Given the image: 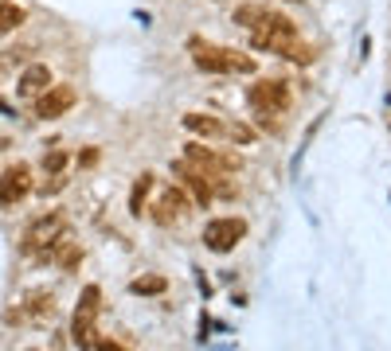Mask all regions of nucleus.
I'll return each instance as SVG.
<instances>
[{"label":"nucleus","instance_id":"9b49d317","mask_svg":"<svg viewBox=\"0 0 391 351\" xmlns=\"http://www.w3.org/2000/svg\"><path fill=\"white\" fill-rule=\"evenodd\" d=\"M47 86H51V66L31 63L28 71L20 74V82H16V94H20V98H39Z\"/></svg>","mask_w":391,"mask_h":351},{"label":"nucleus","instance_id":"393cba45","mask_svg":"<svg viewBox=\"0 0 391 351\" xmlns=\"http://www.w3.org/2000/svg\"><path fill=\"white\" fill-rule=\"evenodd\" d=\"M286 4H305V0H286Z\"/></svg>","mask_w":391,"mask_h":351},{"label":"nucleus","instance_id":"f257e3e1","mask_svg":"<svg viewBox=\"0 0 391 351\" xmlns=\"http://www.w3.org/2000/svg\"><path fill=\"white\" fill-rule=\"evenodd\" d=\"M247 106L259 113L262 125H274V121H278V113L289 110V90H286V82H278V78H259V82H251V90H247Z\"/></svg>","mask_w":391,"mask_h":351},{"label":"nucleus","instance_id":"5701e85b","mask_svg":"<svg viewBox=\"0 0 391 351\" xmlns=\"http://www.w3.org/2000/svg\"><path fill=\"white\" fill-rule=\"evenodd\" d=\"M98 156H102L98 148H82V153H79V168H82V172H90V168L98 164Z\"/></svg>","mask_w":391,"mask_h":351},{"label":"nucleus","instance_id":"0eeeda50","mask_svg":"<svg viewBox=\"0 0 391 351\" xmlns=\"http://www.w3.org/2000/svg\"><path fill=\"white\" fill-rule=\"evenodd\" d=\"M184 161L192 164V168L207 172V176H223V172H235V168H239V161L212 153L207 145H196V141H188V145H184Z\"/></svg>","mask_w":391,"mask_h":351},{"label":"nucleus","instance_id":"aec40b11","mask_svg":"<svg viewBox=\"0 0 391 351\" xmlns=\"http://www.w3.org/2000/svg\"><path fill=\"white\" fill-rule=\"evenodd\" d=\"M231 71H239V74H254V58L251 55H243V51H231L227 47V74Z\"/></svg>","mask_w":391,"mask_h":351},{"label":"nucleus","instance_id":"4468645a","mask_svg":"<svg viewBox=\"0 0 391 351\" xmlns=\"http://www.w3.org/2000/svg\"><path fill=\"white\" fill-rule=\"evenodd\" d=\"M28 20V12H24V4H16V0H0V36H8V31H16L20 24Z\"/></svg>","mask_w":391,"mask_h":351},{"label":"nucleus","instance_id":"f3484780","mask_svg":"<svg viewBox=\"0 0 391 351\" xmlns=\"http://www.w3.org/2000/svg\"><path fill=\"white\" fill-rule=\"evenodd\" d=\"M278 55H282V58H289V63H310V58H313V47H310V44H302L297 36H289L286 44L278 47Z\"/></svg>","mask_w":391,"mask_h":351},{"label":"nucleus","instance_id":"20e7f679","mask_svg":"<svg viewBox=\"0 0 391 351\" xmlns=\"http://www.w3.org/2000/svg\"><path fill=\"white\" fill-rule=\"evenodd\" d=\"M243 234H247L243 219H212L204 227V246L215 250V254H227V250H235L243 242Z\"/></svg>","mask_w":391,"mask_h":351},{"label":"nucleus","instance_id":"412c9836","mask_svg":"<svg viewBox=\"0 0 391 351\" xmlns=\"http://www.w3.org/2000/svg\"><path fill=\"white\" fill-rule=\"evenodd\" d=\"M227 133H231V141H235V145H254V141H259V137H254V129H251V125H243V121H235Z\"/></svg>","mask_w":391,"mask_h":351},{"label":"nucleus","instance_id":"ddd939ff","mask_svg":"<svg viewBox=\"0 0 391 351\" xmlns=\"http://www.w3.org/2000/svg\"><path fill=\"white\" fill-rule=\"evenodd\" d=\"M164 289H169V281H164L161 273H141V278L129 281V292H133V297H161Z\"/></svg>","mask_w":391,"mask_h":351},{"label":"nucleus","instance_id":"dca6fc26","mask_svg":"<svg viewBox=\"0 0 391 351\" xmlns=\"http://www.w3.org/2000/svg\"><path fill=\"white\" fill-rule=\"evenodd\" d=\"M266 12H270V4H239V12L231 16V20L239 24V28H259V24L266 20Z\"/></svg>","mask_w":391,"mask_h":351},{"label":"nucleus","instance_id":"1a4fd4ad","mask_svg":"<svg viewBox=\"0 0 391 351\" xmlns=\"http://www.w3.org/2000/svg\"><path fill=\"white\" fill-rule=\"evenodd\" d=\"M172 172H177V180L184 183L188 191H192V199H196L199 207L215 203V188H212V180H207V176L199 172V168H192L188 161H177V164H172Z\"/></svg>","mask_w":391,"mask_h":351},{"label":"nucleus","instance_id":"39448f33","mask_svg":"<svg viewBox=\"0 0 391 351\" xmlns=\"http://www.w3.org/2000/svg\"><path fill=\"white\" fill-rule=\"evenodd\" d=\"M31 191V164L16 161L0 172V207H16Z\"/></svg>","mask_w":391,"mask_h":351},{"label":"nucleus","instance_id":"a211bd4d","mask_svg":"<svg viewBox=\"0 0 391 351\" xmlns=\"http://www.w3.org/2000/svg\"><path fill=\"white\" fill-rule=\"evenodd\" d=\"M55 246H59V250H55V262H59L63 270H74L79 258H82V246H79V242H71V238H59Z\"/></svg>","mask_w":391,"mask_h":351},{"label":"nucleus","instance_id":"b1692460","mask_svg":"<svg viewBox=\"0 0 391 351\" xmlns=\"http://www.w3.org/2000/svg\"><path fill=\"white\" fill-rule=\"evenodd\" d=\"M94 347H98V351H126L122 344H114V340H94Z\"/></svg>","mask_w":391,"mask_h":351},{"label":"nucleus","instance_id":"f03ea898","mask_svg":"<svg viewBox=\"0 0 391 351\" xmlns=\"http://www.w3.org/2000/svg\"><path fill=\"white\" fill-rule=\"evenodd\" d=\"M63 227H66V215L59 211H51V215H44V219H36L28 230H24V238H20V250L24 254H39V258H51V246L63 238Z\"/></svg>","mask_w":391,"mask_h":351},{"label":"nucleus","instance_id":"2eb2a0df","mask_svg":"<svg viewBox=\"0 0 391 351\" xmlns=\"http://www.w3.org/2000/svg\"><path fill=\"white\" fill-rule=\"evenodd\" d=\"M149 191H153V176L141 172L137 180H133V191H129V211L133 215H141L149 207Z\"/></svg>","mask_w":391,"mask_h":351},{"label":"nucleus","instance_id":"6e6552de","mask_svg":"<svg viewBox=\"0 0 391 351\" xmlns=\"http://www.w3.org/2000/svg\"><path fill=\"white\" fill-rule=\"evenodd\" d=\"M74 102H79V90H74V86H47L44 94L36 98V117L55 121V117H63Z\"/></svg>","mask_w":391,"mask_h":351},{"label":"nucleus","instance_id":"423d86ee","mask_svg":"<svg viewBox=\"0 0 391 351\" xmlns=\"http://www.w3.org/2000/svg\"><path fill=\"white\" fill-rule=\"evenodd\" d=\"M184 211H188V195H184V188H177V183H169V188L149 203V215H153L157 227H172Z\"/></svg>","mask_w":391,"mask_h":351},{"label":"nucleus","instance_id":"7ed1b4c3","mask_svg":"<svg viewBox=\"0 0 391 351\" xmlns=\"http://www.w3.org/2000/svg\"><path fill=\"white\" fill-rule=\"evenodd\" d=\"M98 308H102V289L98 285H86L79 292V305H74V320H71V332H74V344L79 347H94V320H98Z\"/></svg>","mask_w":391,"mask_h":351},{"label":"nucleus","instance_id":"6ab92c4d","mask_svg":"<svg viewBox=\"0 0 391 351\" xmlns=\"http://www.w3.org/2000/svg\"><path fill=\"white\" fill-rule=\"evenodd\" d=\"M66 164H71V153H63V148H51V153H44L39 168H44L47 176H59V172H66Z\"/></svg>","mask_w":391,"mask_h":351},{"label":"nucleus","instance_id":"f8f14e48","mask_svg":"<svg viewBox=\"0 0 391 351\" xmlns=\"http://www.w3.org/2000/svg\"><path fill=\"white\" fill-rule=\"evenodd\" d=\"M180 125H184L188 133H196V137H223V133H227V125L212 113H184Z\"/></svg>","mask_w":391,"mask_h":351},{"label":"nucleus","instance_id":"9d476101","mask_svg":"<svg viewBox=\"0 0 391 351\" xmlns=\"http://www.w3.org/2000/svg\"><path fill=\"white\" fill-rule=\"evenodd\" d=\"M188 47H192V58L204 74H227V47H215L199 36L188 39Z\"/></svg>","mask_w":391,"mask_h":351},{"label":"nucleus","instance_id":"4be33fe9","mask_svg":"<svg viewBox=\"0 0 391 351\" xmlns=\"http://www.w3.org/2000/svg\"><path fill=\"white\" fill-rule=\"evenodd\" d=\"M31 312H36V316H51L55 312V300L51 297H31Z\"/></svg>","mask_w":391,"mask_h":351}]
</instances>
